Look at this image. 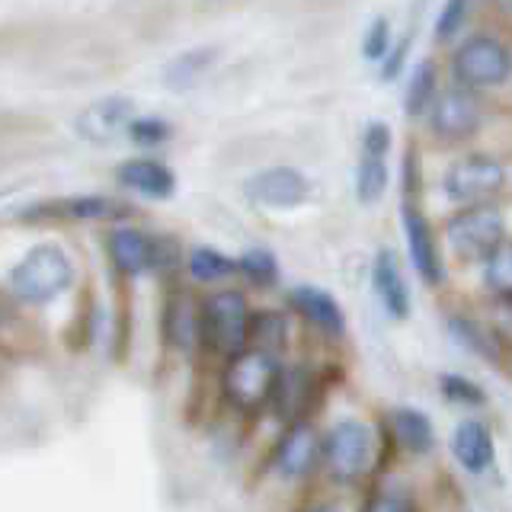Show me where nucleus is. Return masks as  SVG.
<instances>
[{
  "label": "nucleus",
  "instance_id": "nucleus-36",
  "mask_svg": "<svg viewBox=\"0 0 512 512\" xmlns=\"http://www.w3.org/2000/svg\"><path fill=\"white\" fill-rule=\"evenodd\" d=\"M493 333L500 336V343L512 346V295H503L493 301Z\"/></svg>",
  "mask_w": 512,
  "mask_h": 512
},
{
  "label": "nucleus",
  "instance_id": "nucleus-34",
  "mask_svg": "<svg viewBox=\"0 0 512 512\" xmlns=\"http://www.w3.org/2000/svg\"><path fill=\"white\" fill-rule=\"evenodd\" d=\"M391 144H394V135H391V125L388 122H381V119L365 122V128H362V154L365 157L384 160V154L391 151Z\"/></svg>",
  "mask_w": 512,
  "mask_h": 512
},
{
  "label": "nucleus",
  "instance_id": "nucleus-8",
  "mask_svg": "<svg viewBox=\"0 0 512 512\" xmlns=\"http://www.w3.org/2000/svg\"><path fill=\"white\" fill-rule=\"evenodd\" d=\"M429 128L442 141H464L484 125V103L474 90H464L458 84L439 90L436 103L429 106Z\"/></svg>",
  "mask_w": 512,
  "mask_h": 512
},
{
  "label": "nucleus",
  "instance_id": "nucleus-2",
  "mask_svg": "<svg viewBox=\"0 0 512 512\" xmlns=\"http://www.w3.org/2000/svg\"><path fill=\"white\" fill-rule=\"evenodd\" d=\"M282 381V365L276 356L260 349H247L240 352L237 359L228 362L224 368V397L228 404L240 413H260L266 407H272V397L279 391Z\"/></svg>",
  "mask_w": 512,
  "mask_h": 512
},
{
  "label": "nucleus",
  "instance_id": "nucleus-10",
  "mask_svg": "<svg viewBox=\"0 0 512 512\" xmlns=\"http://www.w3.org/2000/svg\"><path fill=\"white\" fill-rule=\"evenodd\" d=\"M320 464H324V439L320 432L308 423H288L279 436L276 448H272V468L285 480H304L311 477Z\"/></svg>",
  "mask_w": 512,
  "mask_h": 512
},
{
  "label": "nucleus",
  "instance_id": "nucleus-4",
  "mask_svg": "<svg viewBox=\"0 0 512 512\" xmlns=\"http://www.w3.org/2000/svg\"><path fill=\"white\" fill-rule=\"evenodd\" d=\"M74 282V266L68 253L55 244L32 247L10 272V288L23 304H48Z\"/></svg>",
  "mask_w": 512,
  "mask_h": 512
},
{
  "label": "nucleus",
  "instance_id": "nucleus-14",
  "mask_svg": "<svg viewBox=\"0 0 512 512\" xmlns=\"http://www.w3.org/2000/svg\"><path fill=\"white\" fill-rule=\"evenodd\" d=\"M288 308H292L301 320H308L314 330H320L330 340H343L346 336V314L330 292L314 285H295L288 292Z\"/></svg>",
  "mask_w": 512,
  "mask_h": 512
},
{
  "label": "nucleus",
  "instance_id": "nucleus-21",
  "mask_svg": "<svg viewBox=\"0 0 512 512\" xmlns=\"http://www.w3.org/2000/svg\"><path fill=\"white\" fill-rule=\"evenodd\" d=\"M215 61H218V48L215 45H199V48H189V52H180L176 58L167 61L164 84L170 90H189V87H196L199 80L215 68Z\"/></svg>",
  "mask_w": 512,
  "mask_h": 512
},
{
  "label": "nucleus",
  "instance_id": "nucleus-19",
  "mask_svg": "<svg viewBox=\"0 0 512 512\" xmlns=\"http://www.w3.org/2000/svg\"><path fill=\"white\" fill-rule=\"evenodd\" d=\"M311 397H314V375L308 368H282V381H279V391L272 397V407L279 410V416L285 423H301L304 413L311 407Z\"/></svg>",
  "mask_w": 512,
  "mask_h": 512
},
{
  "label": "nucleus",
  "instance_id": "nucleus-20",
  "mask_svg": "<svg viewBox=\"0 0 512 512\" xmlns=\"http://www.w3.org/2000/svg\"><path fill=\"white\" fill-rule=\"evenodd\" d=\"M388 426L394 432V439L413 455H429L432 445H436V429H432V420L416 407H394L388 413Z\"/></svg>",
  "mask_w": 512,
  "mask_h": 512
},
{
  "label": "nucleus",
  "instance_id": "nucleus-7",
  "mask_svg": "<svg viewBox=\"0 0 512 512\" xmlns=\"http://www.w3.org/2000/svg\"><path fill=\"white\" fill-rule=\"evenodd\" d=\"M375 464V436L362 420H340L324 436V468L336 484H359Z\"/></svg>",
  "mask_w": 512,
  "mask_h": 512
},
{
  "label": "nucleus",
  "instance_id": "nucleus-18",
  "mask_svg": "<svg viewBox=\"0 0 512 512\" xmlns=\"http://www.w3.org/2000/svg\"><path fill=\"white\" fill-rule=\"evenodd\" d=\"M119 183L141 192L148 199H170L176 189V173L154 157H132L116 170Z\"/></svg>",
  "mask_w": 512,
  "mask_h": 512
},
{
  "label": "nucleus",
  "instance_id": "nucleus-37",
  "mask_svg": "<svg viewBox=\"0 0 512 512\" xmlns=\"http://www.w3.org/2000/svg\"><path fill=\"white\" fill-rule=\"evenodd\" d=\"M407 55H410V36L397 39V42L391 45L388 58L381 61V80H394L400 71H404V61H407Z\"/></svg>",
  "mask_w": 512,
  "mask_h": 512
},
{
  "label": "nucleus",
  "instance_id": "nucleus-33",
  "mask_svg": "<svg viewBox=\"0 0 512 512\" xmlns=\"http://www.w3.org/2000/svg\"><path fill=\"white\" fill-rule=\"evenodd\" d=\"M471 16V4L468 0H452V4H445L436 16V39L439 42H448L458 36V29L464 26V20Z\"/></svg>",
  "mask_w": 512,
  "mask_h": 512
},
{
  "label": "nucleus",
  "instance_id": "nucleus-22",
  "mask_svg": "<svg viewBox=\"0 0 512 512\" xmlns=\"http://www.w3.org/2000/svg\"><path fill=\"white\" fill-rule=\"evenodd\" d=\"M448 333L455 336V343H461L468 352L480 356L484 362H500L503 359V343L493 333V327H484L477 317L468 314H452L448 317Z\"/></svg>",
  "mask_w": 512,
  "mask_h": 512
},
{
  "label": "nucleus",
  "instance_id": "nucleus-9",
  "mask_svg": "<svg viewBox=\"0 0 512 512\" xmlns=\"http://www.w3.org/2000/svg\"><path fill=\"white\" fill-rule=\"evenodd\" d=\"M400 224H404V237H407V253L410 263L429 288H436L445 282V263L436 244V234H432V224L426 212L420 208V199H400Z\"/></svg>",
  "mask_w": 512,
  "mask_h": 512
},
{
  "label": "nucleus",
  "instance_id": "nucleus-13",
  "mask_svg": "<svg viewBox=\"0 0 512 512\" xmlns=\"http://www.w3.org/2000/svg\"><path fill=\"white\" fill-rule=\"evenodd\" d=\"M132 119H135V103L128 96H103V100H93L90 106L77 112L74 128L90 144H109L112 138L128 132Z\"/></svg>",
  "mask_w": 512,
  "mask_h": 512
},
{
  "label": "nucleus",
  "instance_id": "nucleus-17",
  "mask_svg": "<svg viewBox=\"0 0 512 512\" xmlns=\"http://www.w3.org/2000/svg\"><path fill=\"white\" fill-rule=\"evenodd\" d=\"M452 455L468 474H484L496 461L493 429L484 420H477V416L461 420L452 432Z\"/></svg>",
  "mask_w": 512,
  "mask_h": 512
},
{
  "label": "nucleus",
  "instance_id": "nucleus-38",
  "mask_svg": "<svg viewBox=\"0 0 512 512\" xmlns=\"http://www.w3.org/2000/svg\"><path fill=\"white\" fill-rule=\"evenodd\" d=\"M298 512H340V509H336L333 503H311V506H304Z\"/></svg>",
  "mask_w": 512,
  "mask_h": 512
},
{
  "label": "nucleus",
  "instance_id": "nucleus-24",
  "mask_svg": "<svg viewBox=\"0 0 512 512\" xmlns=\"http://www.w3.org/2000/svg\"><path fill=\"white\" fill-rule=\"evenodd\" d=\"M288 346V317L282 311H263L250 320V349L269 352V356H282Z\"/></svg>",
  "mask_w": 512,
  "mask_h": 512
},
{
  "label": "nucleus",
  "instance_id": "nucleus-3",
  "mask_svg": "<svg viewBox=\"0 0 512 512\" xmlns=\"http://www.w3.org/2000/svg\"><path fill=\"white\" fill-rule=\"evenodd\" d=\"M445 244L458 260L484 266L490 256L506 244V215L500 205H474L458 208L445 221Z\"/></svg>",
  "mask_w": 512,
  "mask_h": 512
},
{
  "label": "nucleus",
  "instance_id": "nucleus-6",
  "mask_svg": "<svg viewBox=\"0 0 512 512\" xmlns=\"http://www.w3.org/2000/svg\"><path fill=\"white\" fill-rule=\"evenodd\" d=\"M506 180H509V173L500 157L474 151V154H461L448 164L442 176V189L455 205L474 208V205H493V199L503 192Z\"/></svg>",
  "mask_w": 512,
  "mask_h": 512
},
{
  "label": "nucleus",
  "instance_id": "nucleus-15",
  "mask_svg": "<svg viewBox=\"0 0 512 512\" xmlns=\"http://www.w3.org/2000/svg\"><path fill=\"white\" fill-rule=\"evenodd\" d=\"M132 208L106 199V196H68V199H52L39 202L23 212V218L39 221V218H68V221H109V218H125Z\"/></svg>",
  "mask_w": 512,
  "mask_h": 512
},
{
  "label": "nucleus",
  "instance_id": "nucleus-30",
  "mask_svg": "<svg viewBox=\"0 0 512 512\" xmlns=\"http://www.w3.org/2000/svg\"><path fill=\"white\" fill-rule=\"evenodd\" d=\"M484 285L493 298L512 295V240H506L484 263Z\"/></svg>",
  "mask_w": 512,
  "mask_h": 512
},
{
  "label": "nucleus",
  "instance_id": "nucleus-28",
  "mask_svg": "<svg viewBox=\"0 0 512 512\" xmlns=\"http://www.w3.org/2000/svg\"><path fill=\"white\" fill-rule=\"evenodd\" d=\"M237 272L247 282L269 288V285L279 282V260H276V253H272V250L250 247V250H244L237 256Z\"/></svg>",
  "mask_w": 512,
  "mask_h": 512
},
{
  "label": "nucleus",
  "instance_id": "nucleus-25",
  "mask_svg": "<svg viewBox=\"0 0 512 512\" xmlns=\"http://www.w3.org/2000/svg\"><path fill=\"white\" fill-rule=\"evenodd\" d=\"M164 327H167L170 343L180 346V349H189L196 340H202V336H199V311L192 308V301L186 295H173L170 298Z\"/></svg>",
  "mask_w": 512,
  "mask_h": 512
},
{
  "label": "nucleus",
  "instance_id": "nucleus-23",
  "mask_svg": "<svg viewBox=\"0 0 512 512\" xmlns=\"http://www.w3.org/2000/svg\"><path fill=\"white\" fill-rule=\"evenodd\" d=\"M439 96V68L432 58H423L420 64L413 68L410 80H407V93H404V112L413 116H423L429 112V106L436 103Z\"/></svg>",
  "mask_w": 512,
  "mask_h": 512
},
{
  "label": "nucleus",
  "instance_id": "nucleus-12",
  "mask_svg": "<svg viewBox=\"0 0 512 512\" xmlns=\"http://www.w3.org/2000/svg\"><path fill=\"white\" fill-rule=\"evenodd\" d=\"M109 256L122 276H141V272L170 263L167 240L151 237L138 228H116L109 231Z\"/></svg>",
  "mask_w": 512,
  "mask_h": 512
},
{
  "label": "nucleus",
  "instance_id": "nucleus-11",
  "mask_svg": "<svg viewBox=\"0 0 512 512\" xmlns=\"http://www.w3.org/2000/svg\"><path fill=\"white\" fill-rule=\"evenodd\" d=\"M244 196L263 208H298L311 196V180L295 167H266L247 176Z\"/></svg>",
  "mask_w": 512,
  "mask_h": 512
},
{
  "label": "nucleus",
  "instance_id": "nucleus-31",
  "mask_svg": "<svg viewBox=\"0 0 512 512\" xmlns=\"http://www.w3.org/2000/svg\"><path fill=\"white\" fill-rule=\"evenodd\" d=\"M125 135L132 138L138 148H157V144L170 141L173 125L167 119H160V116H135Z\"/></svg>",
  "mask_w": 512,
  "mask_h": 512
},
{
  "label": "nucleus",
  "instance_id": "nucleus-29",
  "mask_svg": "<svg viewBox=\"0 0 512 512\" xmlns=\"http://www.w3.org/2000/svg\"><path fill=\"white\" fill-rule=\"evenodd\" d=\"M439 394L448 400V404H458V407H468V410L487 404L484 388H480L477 381H471L468 375H455V372L439 375Z\"/></svg>",
  "mask_w": 512,
  "mask_h": 512
},
{
  "label": "nucleus",
  "instance_id": "nucleus-27",
  "mask_svg": "<svg viewBox=\"0 0 512 512\" xmlns=\"http://www.w3.org/2000/svg\"><path fill=\"white\" fill-rule=\"evenodd\" d=\"M388 180H391V173H388V164L378 157H365L359 160V167H356V199L362 205H375L384 192H388Z\"/></svg>",
  "mask_w": 512,
  "mask_h": 512
},
{
  "label": "nucleus",
  "instance_id": "nucleus-35",
  "mask_svg": "<svg viewBox=\"0 0 512 512\" xmlns=\"http://www.w3.org/2000/svg\"><path fill=\"white\" fill-rule=\"evenodd\" d=\"M362 512H416V503L404 493H394V490H381V493H372L365 500Z\"/></svg>",
  "mask_w": 512,
  "mask_h": 512
},
{
  "label": "nucleus",
  "instance_id": "nucleus-16",
  "mask_svg": "<svg viewBox=\"0 0 512 512\" xmlns=\"http://www.w3.org/2000/svg\"><path fill=\"white\" fill-rule=\"evenodd\" d=\"M372 288L381 301L384 314L391 320H407L410 317V288L404 279V269L397 263L394 250H378L375 263H372Z\"/></svg>",
  "mask_w": 512,
  "mask_h": 512
},
{
  "label": "nucleus",
  "instance_id": "nucleus-26",
  "mask_svg": "<svg viewBox=\"0 0 512 512\" xmlns=\"http://www.w3.org/2000/svg\"><path fill=\"white\" fill-rule=\"evenodd\" d=\"M189 276L196 282H221L237 272V260H231L228 253H221L215 247H196L189 253Z\"/></svg>",
  "mask_w": 512,
  "mask_h": 512
},
{
  "label": "nucleus",
  "instance_id": "nucleus-1",
  "mask_svg": "<svg viewBox=\"0 0 512 512\" xmlns=\"http://www.w3.org/2000/svg\"><path fill=\"white\" fill-rule=\"evenodd\" d=\"M250 304L237 288H221L208 295L199 308V336L202 343L224 359H237L250 349Z\"/></svg>",
  "mask_w": 512,
  "mask_h": 512
},
{
  "label": "nucleus",
  "instance_id": "nucleus-32",
  "mask_svg": "<svg viewBox=\"0 0 512 512\" xmlns=\"http://www.w3.org/2000/svg\"><path fill=\"white\" fill-rule=\"evenodd\" d=\"M388 52H391V23H388V16H375V20L365 26L362 55L368 61H384Z\"/></svg>",
  "mask_w": 512,
  "mask_h": 512
},
{
  "label": "nucleus",
  "instance_id": "nucleus-5",
  "mask_svg": "<svg viewBox=\"0 0 512 512\" xmlns=\"http://www.w3.org/2000/svg\"><path fill=\"white\" fill-rule=\"evenodd\" d=\"M452 77L464 90L503 87L512 77V48L493 32H474L452 52Z\"/></svg>",
  "mask_w": 512,
  "mask_h": 512
}]
</instances>
